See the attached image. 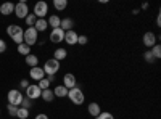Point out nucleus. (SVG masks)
I'll list each match as a JSON object with an SVG mask.
<instances>
[{
  "label": "nucleus",
  "mask_w": 161,
  "mask_h": 119,
  "mask_svg": "<svg viewBox=\"0 0 161 119\" xmlns=\"http://www.w3.org/2000/svg\"><path fill=\"white\" fill-rule=\"evenodd\" d=\"M42 69H44V73H45V74H48V77L55 76V74L58 73V69H60V61L50 58V60H47V61H45V64H44V68H42Z\"/></svg>",
  "instance_id": "5"
},
{
  "label": "nucleus",
  "mask_w": 161,
  "mask_h": 119,
  "mask_svg": "<svg viewBox=\"0 0 161 119\" xmlns=\"http://www.w3.org/2000/svg\"><path fill=\"white\" fill-rule=\"evenodd\" d=\"M47 28H48L47 19H37L36 24H34V29H36L37 32H44V31H47Z\"/></svg>",
  "instance_id": "21"
},
{
  "label": "nucleus",
  "mask_w": 161,
  "mask_h": 119,
  "mask_svg": "<svg viewBox=\"0 0 161 119\" xmlns=\"http://www.w3.org/2000/svg\"><path fill=\"white\" fill-rule=\"evenodd\" d=\"M66 57H68V50L63 48V47H60V48H57L55 51H53V60H57V61H61Z\"/></svg>",
  "instance_id": "18"
},
{
  "label": "nucleus",
  "mask_w": 161,
  "mask_h": 119,
  "mask_svg": "<svg viewBox=\"0 0 161 119\" xmlns=\"http://www.w3.org/2000/svg\"><path fill=\"white\" fill-rule=\"evenodd\" d=\"M36 21H37V18H36V16L32 15V13H29V15L24 18V23H26V26H28V28H34Z\"/></svg>",
  "instance_id": "26"
},
{
  "label": "nucleus",
  "mask_w": 161,
  "mask_h": 119,
  "mask_svg": "<svg viewBox=\"0 0 161 119\" xmlns=\"http://www.w3.org/2000/svg\"><path fill=\"white\" fill-rule=\"evenodd\" d=\"M0 113H2V111H0Z\"/></svg>",
  "instance_id": "38"
},
{
  "label": "nucleus",
  "mask_w": 161,
  "mask_h": 119,
  "mask_svg": "<svg viewBox=\"0 0 161 119\" xmlns=\"http://www.w3.org/2000/svg\"><path fill=\"white\" fill-rule=\"evenodd\" d=\"M8 105H15V106H21V101H23V94L19 90L13 89L8 92Z\"/></svg>",
  "instance_id": "6"
},
{
  "label": "nucleus",
  "mask_w": 161,
  "mask_h": 119,
  "mask_svg": "<svg viewBox=\"0 0 161 119\" xmlns=\"http://www.w3.org/2000/svg\"><path fill=\"white\" fill-rule=\"evenodd\" d=\"M15 15H16V18L24 19L26 16L29 15V7H28V3H26V2L16 3V5H15Z\"/></svg>",
  "instance_id": "7"
},
{
  "label": "nucleus",
  "mask_w": 161,
  "mask_h": 119,
  "mask_svg": "<svg viewBox=\"0 0 161 119\" xmlns=\"http://www.w3.org/2000/svg\"><path fill=\"white\" fill-rule=\"evenodd\" d=\"M23 41L26 45H36L39 42V32L34 29V28H26L24 29V34H23Z\"/></svg>",
  "instance_id": "3"
},
{
  "label": "nucleus",
  "mask_w": 161,
  "mask_h": 119,
  "mask_svg": "<svg viewBox=\"0 0 161 119\" xmlns=\"http://www.w3.org/2000/svg\"><path fill=\"white\" fill-rule=\"evenodd\" d=\"M50 84H52V81H50L48 77H44V79H40V81L37 82V85H39L40 90H47V89H50Z\"/></svg>",
  "instance_id": "25"
},
{
  "label": "nucleus",
  "mask_w": 161,
  "mask_h": 119,
  "mask_svg": "<svg viewBox=\"0 0 161 119\" xmlns=\"http://www.w3.org/2000/svg\"><path fill=\"white\" fill-rule=\"evenodd\" d=\"M60 29H63L64 32L73 31L74 29V19L73 18H63L61 19V24H60Z\"/></svg>",
  "instance_id": "15"
},
{
  "label": "nucleus",
  "mask_w": 161,
  "mask_h": 119,
  "mask_svg": "<svg viewBox=\"0 0 161 119\" xmlns=\"http://www.w3.org/2000/svg\"><path fill=\"white\" fill-rule=\"evenodd\" d=\"M40 94H42V90L39 89L37 84H29L28 89H26V98H29V100H37L40 98Z\"/></svg>",
  "instance_id": "8"
},
{
  "label": "nucleus",
  "mask_w": 161,
  "mask_h": 119,
  "mask_svg": "<svg viewBox=\"0 0 161 119\" xmlns=\"http://www.w3.org/2000/svg\"><path fill=\"white\" fill-rule=\"evenodd\" d=\"M53 95L58 97V98H64V97H68V89L64 85H57L53 89Z\"/></svg>",
  "instance_id": "19"
},
{
  "label": "nucleus",
  "mask_w": 161,
  "mask_h": 119,
  "mask_svg": "<svg viewBox=\"0 0 161 119\" xmlns=\"http://www.w3.org/2000/svg\"><path fill=\"white\" fill-rule=\"evenodd\" d=\"M29 77H31V79H34L36 82H39L40 79H44V77H45V73H44V69H42V68L36 66V68H31V69H29Z\"/></svg>",
  "instance_id": "12"
},
{
  "label": "nucleus",
  "mask_w": 161,
  "mask_h": 119,
  "mask_svg": "<svg viewBox=\"0 0 161 119\" xmlns=\"http://www.w3.org/2000/svg\"><path fill=\"white\" fill-rule=\"evenodd\" d=\"M87 111H89V114H90V116H93V117H97V116L102 113V110H100V105H98V103H95V101L89 103Z\"/></svg>",
  "instance_id": "17"
},
{
  "label": "nucleus",
  "mask_w": 161,
  "mask_h": 119,
  "mask_svg": "<svg viewBox=\"0 0 161 119\" xmlns=\"http://www.w3.org/2000/svg\"><path fill=\"white\" fill-rule=\"evenodd\" d=\"M40 98H42L45 103H52L55 95H53V90L52 89H47V90H42V94H40Z\"/></svg>",
  "instance_id": "20"
},
{
  "label": "nucleus",
  "mask_w": 161,
  "mask_h": 119,
  "mask_svg": "<svg viewBox=\"0 0 161 119\" xmlns=\"http://www.w3.org/2000/svg\"><path fill=\"white\" fill-rule=\"evenodd\" d=\"M3 51H7V42L3 39H0V53H3Z\"/></svg>",
  "instance_id": "34"
},
{
  "label": "nucleus",
  "mask_w": 161,
  "mask_h": 119,
  "mask_svg": "<svg viewBox=\"0 0 161 119\" xmlns=\"http://www.w3.org/2000/svg\"><path fill=\"white\" fill-rule=\"evenodd\" d=\"M76 84H77V81H76V77H74V74H71V73H66L64 76H63V85L66 87V89H74L76 87Z\"/></svg>",
  "instance_id": "11"
},
{
  "label": "nucleus",
  "mask_w": 161,
  "mask_h": 119,
  "mask_svg": "<svg viewBox=\"0 0 161 119\" xmlns=\"http://www.w3.org/2000/svg\"><path fill=\"white\" fill-rule=\"evenodd\" d=\"M77 37L79 34L73 29V31H68V32H64V42L68 44V45H76L77 44Z\"/></svg>",
  "instance_id": "13"
},
{
  "label": "nucleus",
  "mask_w": 161,
  "mask_h": 119,
  "mask_svg": "<svg viewBox=\"0 0 161 119\" xmlns=\"http://www.w3.org/2000/svg\"><path fill=\"white\" fill-rule=\"evenodd\" d=\"M36 119H48V116H47V114H44V113H40V114H37V116H36Z\"/></svg>",
  "instance_id": "36"
},
{
  "label": "nucleus",
  "mask_w": 161,
  "mask_h": 119,
  "mask_svg": "<svg viewBox=\"0 0 161 119\" xmlns=\"http://www.w3.org/2000/svg\"><path fill=\"white\" fill-rule=\"evenodd\" d=\"M0 13H2L3 16H8L11 13H15V5L11 2H5V3H0Z\"/></svg>",
  "instance_id": "14"
},
{
  "label": "nucleus",
  "mask_w": 161,
  "mask_h": 119,
  "mask_svg": "<svg viewBox=\"0 0 161 119\" xmlns=\"http://www.w3.org/2000/svg\"><path fill=\"white\" fill-rule=\"evenodd\" d=\"M47 13H48V5H47V2L40 0V2H37V3L34 5V13H32V15H34L37 19H45Z\"/></svg>",
  "instance_id": "4"
},
{
  "label": "nucleus",
  "mask_w": 161,
  "mask_h": 119,
  "mask_svg": "<svg viewBox=\"0 0 161 119\" xmlns=\"http://www.w3.org/2000/svg\"><path fill=\"white\" fill-rule=\"evenodd\" d=\"M50 41L53 42V44H60V42H63L64 41V31L63 29H52V32H50Z\"/></svg>",
  "instance_id": "9"
},
{
  "label": "nucleus",
  "mask_w": 161,
  "mask_h": 119,
  "mask_svg": "<svg viewBox=\"0 0 161 119\" xmlns=\"http://www.w3.org/2000/svg\"><path fill=\"white\" fill-rule=\"evenodd\" d=\"M68 98H69L71 103H74V105H77V106H79V105L84 103L86 95H84V92L76 85L74 89H69V90H68Z\"/></svg>",
  "instance_id": "2"
},
{
  "label": "nucleus",
  "mask_w": 161,
  "mask_h": 119,
  "mask_svg": "<svg viewBox=\"0 0 161 119\" xmlns=\"http://www.w3.org/2000/svg\"><path fill=\"white\" fill-rule=\"evenodd\" d=\"M26 64H29L31 68H36V66L39 64V58L36 57V55H32V53H29L28 57H26Z\"/></svg>",
  "instance_id": "23"
},
{
  "label": "nucleus",
  "mask_w": 161,
  "mask_h": 119,
  "mask_svg": "<svg viewBox=\"0 0 161 119\" xmlns=\"http://www.w3.org/2000/svg\"><path fill=\"white\" fill-rule=\"evenodd\" d=\"M31 100L29 98H23V101H21V108H26V110H29L31 108Z\"/></svg>",
  "instance_id": "33"
},
{
  "label": "nucleus",
  "mask_w": 161,
  "mask_h": 119,
  "mask_svg": "<svg viewBox=\"0 0 161 119\" xmlns=\"http://www.w3.org/2000/svg\"><path fill=\"white\" fill-rule=\"evenodd\" d=\"M156 24H158V26H161V18H159V15L156 16Z\"/></svg>",
  "instance_id": "37"
},
{
  "label": "nucleus",
  "mask_w": 161,
  "mask_h": 119,
  "mask_svg": "<svg viewBox=\"0 0 161 119\" xmlns=\"http://www.w3.org/2000/svg\"><path fill=\"white\" fill-rule=\"evenodd\" d=\"M18 53H19V55H24V57H28V55L31 53V47L26 45L24 42L19 44V45H18Z\"/></svg>",
  "instance_id": "24"
},
{
  "label": "nucleus",
  "mask_w": 161,
  "mask_h": 119,
  "mask_svg": "<svg viewBox=\"0 0 161 119\" xmlns=\"http://www.w3.org/2000/svg\"><path fill=\"white\" fill-rule=\"evenodd\" d=\"M53 7H55L57 11H63L68 7V0H53Z\"/></svg>",
  "instance_id": "22"
},
{
  "label": "nucleus",
  "mask_w": 161,
  "mask_h": 119,
  "mask_svg": "<svg viewBox=\"0 0 161 119\" xmlns=\"http://www.w3.org/2000/svg\"><path fill=\"white\" fill-rule=\"evenodd\" d=\"M95 119H114V116H113L111 113H108V111H102Z\"/></svg>",
  "instance_id": "30"
},
{
  "label": "nucleus",
  "mask_w": 161,
  "mask_h": 119,
  "mask_svg": "<svg viewBox=\"0 0 161 119\" xmlns=\"http://www.w3.org/2000/svg\"><path fill=\"white\" fill-rule=\"evenodd\" d=\"M156 41H158V37H156L152 31H148V32L143 34V45H145V47L152 48L153 45H156Z\"/></svg>",
  "instance_id": "10"
},
{
  "label": "nucleus",
  "mask_w": 161,
  "mask_h": 119,
  "mask_svg": "<svg viewBox=\"0 0 161 119\" xmlns=\"http://www.w3.org/2000/svg\"><path fill=\"white\" fill-rule=\"evenodd\" d=\"M150 51H152V55L155 57V60H159V58H161V45H159V44L153 45V47L150 48Z\"/></svg>",
  "instance_id": "27"
},
{
  "label": "nucleus",
  "mask_w": 161,
  "mask_h": 119,
  "mask_svg": "<svg viewBox=\"0 0 161 119\" xmlns=\"http://www.w3.org/2000/svg\"><path fill=\"white\" fill-rule=\"evenodd\" d=\"M143 60L147 63H153L155 61V57L152 55V51H145V53H143Z\"/></svg>",
  "instance_id": "31"
},
{
  "label": "nucleus",
  "mask_w": 161,
  "mask_h": 119,
  "mask_svg": "<svg viewBox=\"0 0 161 119\" xmlns=\"http://www.w3.org/2000/svg\"><path fill=\"white\" fill-rule=\"evenodd\" d=\"M19 85H21L23 89H28V85H29V82H28V81H26V79H23V81L19 82Z\"/></svg>",
  "instance_id": "35"
},
{
  "label": "nucleus",
  "mask_w": 161,
  "mask_h": 119,
  "mask_svg": "<svg viewBox=\"0 0 161 119\" xmlns=\"http://www.w3.org/2000/svg\"><path fill=\"white\" fill-rule=\"evenodd\" d=\"M7 34L13 39V42L18 44V45L24 42V41H23L24 31H23L21 26H18V24H8V26H7Z\"/></svg>",
  "instance_id": "1"
},
{
  "label": "nucleus",
  "mask_w": 161,
  "mask_h": 119,
  "mask_svg": "<svg viewBox=\"0 0 161 119\" xmlns=\"http://www.w3.org/2000/svg\"><path fill=\"white\" fill-rule=\"evenodd\" d=\"M16 117H19V119H28L29 117V110H26V108H18V114H16Z\"/></svg>",
  "instance_id": "28"
},
{
  "label": "nucleus",
  "mask_w": 161,
  "mask_h": 119,
  "mask_svg": "<svg viewBox=\"0 0 161 119\" xmlns=\"http://www.w3.org/2000/svg\"><path fill=\"white\" fill-rule=\"evenodd\" d=\"M18 108H19V106H15V105H8V106H7L8 114L13 116V117H16V114H18Z\"/></svg>",
  "instance_id": "29"
},
{
  "label": "nucleus",
  "mask_w": 161,
  "mask_h": 119,
  "mask_svg": "<svg viewBox=\"0 0 161 119\" xmlns=\"http://www.w3.org/2000/svg\"><path fill=\"white\" fill-rule=\"evenodd\" d=\"M87 42H89L87 35H79V37H77V44H79V45H87Z\"/></svg>",
  "instance_id": "32"
},
{
  "label": "nucleus",
  "mask_w": 161,
  "mask_h": 119,
  "mask_svg": "<svg viewBox=\"0 0 161 119\" xmlns=\"http://www.w3.org/2000/svg\"><path fill=\"white\" fill-rule=\"evenodd\" d=\"M47 23H48V26H50L52 29H58L60 24H61V18L58 15H50L48 19H47Z\"/></svg>",
  "instance_id": "16"
}]
</instances>
